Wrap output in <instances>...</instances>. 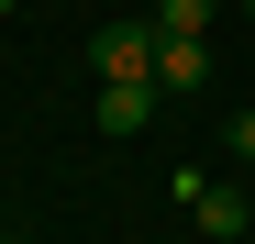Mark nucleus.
I'll return each instance as SVG.
<instances>
[{
  "instance_id": "obj_1",
  "label": "nucleus",
  "mask_w": 255,
  "mask_h": 244,
  "mask_svg": "<svg viewBox=\"0 0 255 244\" xmlns=\"http://www.w3.org/2000/svg\"><path fill=\"white\" fill-rule=\"evenodd\" d=\"M178 200L200 211V233H211V244H244V222H255V200H244L233 178H200V167L178 178Z\"/></svg>"
},
{
  "instance_id": "obj_2",
  "label": "nucleus",
  "mask_w": 255,
  "mask_h": 244,
  "mask_svg": "<svg viewBox=\"0 0 255 244\" xmlns=\"http://www.w3.org/2000/svg\"><path fill=\"white\" fill-rule=\"evenodd\" d=\"M155 45H166L155 22H100V33H89V67H100V78H155Z\"/></svg>"
},
{
  "instance_id": "obj_3",
  "label": "nucleus",
  "mask_w": 255,
  "mask_h": 244,
  "mask_svg": "<svg viewBox=\"0 0 255 244\" xmlns=\"http://www.w3.org/2000/svg\"><path fill=\"white\" fill-rule=\"evenodd\" d=\"M155 100H166L155 78H100V133H111V144H133L144 122H155Z\"/></svg>"
},
{
  "instance_id": "obj_4",
  "label": "nucleus",
  "mask_w": 255,
  "mask_h": 244,
  "mask_svg": "<svg viewBox=\"0 0 255 244\" xmlns=\"http://www.w3.org/2000/svg\"><path fill=\"white\" fill-rule=\"evenodd\" d=\"M211 78V33H166L155 45V89H200Z\"/></svg>"
},
{
  "instance_id": "obj_5",
  "label": "nucleus",
  "mask_w": 255,
  "mask_h": 244,
  "mask_svg": "<svg viewBox=\"0 0 255 244\" xmlns=\"http://www.w3.org/2000/svg\"><path fill=\"white\" fill-rule=\"evenodd\" d=\"M222 22V0H155V33H211Z\"/></svg>"
},
{
  "instance_id": "obj_6",
  "label": "nucleus",
  "mask_w": 255,
  "mask_h": 244,
  "mask_svg": "<svg viewBox=\"0 0 255 244\" xmlns=\"http://www.w3.org/2000/svg\"><path fill=\"white\" fill-rule=\"evenodd\" d=\"M233 167H255V111H233Z\"/></svg>"
},
{
  "instance_id": "obj_7",
  "label": "nucleus",
  "mask_w": 255,
  "mask_h": 244,
  "mask_svg": "<svg viewBox=\"0 0 255 244\" xmlns=\"http://www.w3.org/2000/svg\"><path fill=\"white\" fill-rule=\"evenodd\" d=\"M0 11H22V0H0Z\"/></svg>"
},
{
  "instance_id": "obj_8",
  "label": "nucleus",
  "mask_w": 255,
  "mask_h": 244,
  "mask_svg": "<svg viewBox=\"0 0 255 244\" xmlns=\"http://www.w3.org/2000/svg\"><path fill=\"white\" fill-rule=\"evenodd\" d=\"M244 22H255V0H244Z\"/></svg>"
},
{
  "instance_id": "obj_9",
  "label": "nucleus",
  "mask_w": 255,
  "mask_h": 244,
  "mask_svg": "<svg viewBox=\"0 0 255 244\" xmlns=\"http://www.w3.org/2000/svg\"><path fill=\"white\" fill-rule=\"evenodd\" d=\"M0 244H11V233H0Z\"/></svg>"
}]
</instances>
